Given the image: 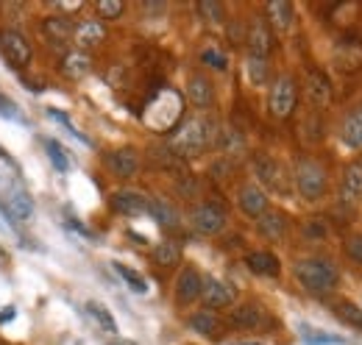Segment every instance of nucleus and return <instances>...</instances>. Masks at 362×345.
<instances>
[{
  "instance_id": "28",
  "label": "nucleus",
  "mask_w": 362,
  "mask_h": 345,
  "mask_svg": "<svg viewBox=\"0 0 362 345\" xmlns=\"http://www.w3.org/2000/svg\"><path fill=\"white\" fill-rule=\"evenodd\" d=\"M257 228L268 240H281L284 231H287V217L281 215V212H276V209H268L265 215L257 220Z\"/></svg>"
},
{
  "instance_id": "24",
  "label": "nucleus",
  "mask_w": 362,
  "mask_h": 345,
  "mask_svg": "<svg viewBox=\"0 0 362 345\" xmlns=\"http://www.w3.org/2000/svg\"><path fill=\"white\" fill-rule=\"evenodd\" d=\"M189 329L195 334H201V337H212L215 340L221 334V320H218V315L212 309H201V312L189 315Z\"/></svg>"
},
{
  "instance_id": "42",
  "label": "nucleus",
  "mask_w": 362,
  "mask_h": 345,
  "mask_svg": "<svg viewBox=\"0 0 362 345\" xmlns=\"http://www.w3.org/2000/svg\"><path fill=\"white\" fill-rule=\"evenodd\" d=\"M346 254L354 259V262H362V234H351L346 240Z\"/></svg>"
},
{
  "instance_id": "14",
  "label": "nucleus",
  "mask_w": 362,
  "mask_h": 345,
  "mask_svg": "<svg viewBox=\"0 0 362 345\" xmlns=\"http://www.w3.org/2000/svg\"><path fill=\"white\" fill-rule=\"evenodd\" d=\"M103 162H106L109 172L117 175V178H132L139 170V153H136V148H129V145L109 151Z\"/></svg>"
},
{
  "instance_id": "11",
  "label": "nucleus",
  "mask_w": 362,
  "mask_h": 345,
  "mask_svg": "<svg viewBox=\"0 0 362 345\" xmlns=\"http://www.w3.org/2000/svg\"><path fill=\"white\" fill-rule=\"evenodd\" d=\"M148 204H151V198H145V195L136 192V189H117V192H112V198H109L112 212L123 217L145 215V212H148Z\"/></svg>"
},
{
  "instance_id": "32",
  "label": "nucleus",
  "mask_w": 362,
  "mask_h": 345,
  "mask_svg": "<svg viewBox=\"0 0 362 345\" xmlns=\"http://www.w3.org/2000/svg\"><path fill=\"white\" fill-rule=\"evenodd\" d=\"M245 73H248V81L254 86H262L268 81V59H257V56H248L245 59Z\"/></svg>"
},
{
  "instance_id": "18",
  "label": "nucleus",
  "mask_w": 362,
  "mask_h": 345,
  "mask_svg": "<svg viewBox=\"0 0 362 345\" xmlns=\"http://www.w3.org/2000/svg\"><path fill=\"white\" fill-rule=\"evenodd\" d=\"M187 100L195 109H209L215 103V86L206 76H192L187 81Z\"/></svg>"
},
{
  "instance_id": "5",
  "label": "nucleus",
  "mask_w": 362,
  "mask_h": 345,
  "mask_svg": "<svg viewBox=\"0 0 362 345\" xmlns=\"http://www.w3.org/2000/svg\"><path fill=\"white\" fill-rule=\"evenodd\" d=\"M293 184L304 201H317L326 192V170L315 159H298L296 172H293Z\"/></svg>"
},
{
  "instance_id": "26",
  "label": "nucleus",
  "mask_w": 362,
  "mask_h": 345,
  "mask_svg": "<svg viewBox=\"0 0 362 345\" xmlns=\"http://www.w3.org/2000/svg\"><path fill=\"white\" fill-rule=\"evenodd\" d=\"M334 64L349 73V70H357L362 64V45L360 42H340L334 50Z\"/></svg>"
},
{
  "instance_id": "34",
  "label": "nucleus",
  "mask_w": 362,
  "mask_h": 345,
  "mask_svg": "<svg viewBox=\"0 0 362 345\" xmlns=\"http://www.w3.org/2000/svg\"><path fill=\"white\" fill-rule=\"evenodd\" d=\"M73 23L67 20V17H47L45 20V34L47 37H53V40H67V37H73Z\"/></svg>"
},
{
  "instance_id": "19",
  "label": "nucleus",
  "mask_w": 362,
  "mask_h": 345,
  "mask_svg": "<svg viewBox=\"0 0 362 345\" xmlns=\"http://www.w3.org/2000/svg\"><path fill=\"white\" fill-rule=\"evenodd\" d=\"M265 14H268V25L276 28L279 34H287L293 28V20H296V11H293V3L290 0H271L265 6Z\"/></svg>"
},
{
  "instance_id": "46",
  "label": "nucleus",
  "mask_w": 362,
  "mask_h": 345,
  "mask_svg": "<svg viewBox=\"0 0 362 345\" xmlns=\"http://www.w3.org/2000/svg\"><path fill=\"white\" fill-rule=\"evenodd\" d=\"M3 262H6V254H3V251H0V264H3Z\"/></svg>"
},
{
  "instance_id": "40",
  "label": "nucleus",
  "mask_w": 362,
  "mask_h": 345,
  "mask_svg": "<svg viewBox=\"0 0 362 345\" xmlns=\"http://www.w3.org/2000/svg\"><path fill=\"white\" fill-rule=\"evenodd\" d=\"M0 117H6V120H17V123H23V112H20V106L6 95V92H0Z\"/></svg>"
},
{
  "instance_id": "45",
  "label": "nucleus",
  "mask_w": 362,
  "mask_h": 345,
  "mask_svg": "<svg viewBox=\"0 0 362 345\" xmlns=\"http://www.w3.org/2000/svg\"><path fill=\"white\" fill-rule=\"evenodd\" d=\"M115 345H136V343H129V340H120V343H115Z\"/></svg>"
},
{
  "instance_id": "23",
  "label": "nucleus",
  "mask_w": 362,
  "mask_h": 345,
  "mask_svg": "<svg viewBox=\"0 0 362 345\" xmlns=\"http://www.w3.org/2000/svg\"><path fill=\"white\" fill-rule=\"evenodd\" d=\"M90 70H92V59L84 50H70V53H64V59H62V73H64L70 81H81L84 76H90Z\"/></svg>"
},
{
  "instance_id": "43",
  "label": "nucleus",
  "mask_w": 362,
  "mask_h": 345,
  "mask_svg": "<svg viewBox=\"0 0 362 345\" xmlns=\"http://www.w3.org/2000/svg\"><path fill=\"white\" fill-rule=\"evenodd\" d=\"M329 228H326V223L323 220H310L307 226H304V234H310V237H323Z\"/></svg>"
},
{
  "instance_id": "35",
  "label": "nucleus",
  "mask_w": 362,
  "mask_h": 345,
  "mask_svg": "<svg viewBox=\"0 0 362 345\" xmlns=\"http://www.w3.org/2000/svg\"><path fill=\"white\" fill-rule=\"evenodd\" d=\"M45 148H47V156H50V165L56 170L67 172L70 170V153L56 142V139H45Z\"/></svg>"
},
{
  "instance_id": "8",
  "label": "nucleus",
  "mask_w": 362,
  "mask_h": 345,
  "mask_svg": "<svg viewBox=\"0 0 362 345\" xmlns=\"http://www.w3.org/2000/svg\"><path fill=\"white\" fill-rule=\"evenodd\" d=\"M226 223H228L226 212H223L218 204H201V206H195L192 215H189V226H192L198 234H206V237L221 234V231L226 228Z\"/></svg>"
},
{
  "instance_id": "36",
  "label": "nucleus",
  "mask_w": 362,
  "mask_h": 345,
  "mask_svg": "<svg viewBox=\"0 0 362 345\" xmlns=\"http://www.w3.org/2000/svg\"><path fill=\"white\" fill-rule=\"evenodd\" d=\"M304 343L307 345H343L346 337H337V334H326V332H317V329H310L304 326Z\"/></svg>"
},
{
  "instance_id": "7",
  "label": "nucleus",
  "mask_w": 362,
  "mask_h": 345,
  "mask_svg": "<svg viewBox=\"0 0 362 345\" xmlns=\"http://www.w3.org/2000/svg\"><path fill=\"white\" fill-rule=\"evenodd\" d=\"M0 53H3V59H6L8 64H14V67H25V64H31V59H34V50H31L28 40H25L20 31H11V28H3V31H0Z\"/></svg>"
},
{
  "instance_id": "33",
  "label": "nucleus",
  "mask_w": 362,
  "mask_h": 345,
  "mask_svg": "<svg viewBox=\"0 0 362 345\" xmlns=\"http://www.w3.org/2000/svg\"><path fill=\"white\" fill-rule=\"evenodd\" d=\"M201 62H204L206 67L218 70V73H226V70H228L226 50H221L218 45H209V47H204V50H201Z\"/></svg>"
},
{
  "instance_id": "9",
  "label": "nucleus",
  "mask_w": 362,
  "mask_h": 345,
  "mask_svg": "<svg viewBox=\"0 0 362 345\" xmlns=\"http://www.w3.org/2000/svg\"><path fill=\"white\" fill-rule=\"evenodd\" d=\"M254 175L259 178L262 187H268L273 192H287V172L268 153H259L254 159Z\"/></svg>"
},
{
  "instance_id": "29",
  "label": "nucleus",
  "mask_w": 362,
  "mask_h": 345,
  "mask_svg": "<svg viewBox=\"0 0 362 345\" xmlns=\"http://www.w3.org/2000/svg\"><path fill=\"white\" fill-rule=\"evenodd\" d=\"M148 215L153 217L162 228H176V226H179V212L173 209V204H168V201H162V198H153V201L148 204Z\"/></svg>"
},
{
  "instance_id": "6",
  "label": "nucleus",
  "mask_w": 362,
  "mask_h": 345,
  "mask_svg": "<svg viewBox=\"0 0 362 345\" xmlns=\"http://www.w3.org/2000/svg\"><path fill=\"white\" fill-rule=\"evenodd\" d=\"M298 103V86L290 76H279L271 86V95H268V112H271L276 120H287L293 115Z\"/></svg>"
},
{
  "instance_id": "17",
  "label": "nucleus",
  "mask_w": 362,
  "mask_h": 345,
  "mask_svg": "<svg viewBox=\"0 0 362 345\" xmlns=\"http://www.w3.org/2000/svg\"><path fill=\"white\" fill-rule=\"evenodd\" d=\"M245 267L262 279H279V273H281V262L271 251H251L245 257Z\"/></svg>"
},
{
  "instance_id": "20",
  "label": "nucleus",
  "mask_w": 362,
  "mask_h": 345,
  "mask_svg": "<svg viewBox=\"0 0 362 345\" xmlns=\"http://www.w3.org/2000/svg\"><path fill=\"white\" fill-rule=\"evenodd\" d=\"M307 95H310V100L315 106H329L332 103V81H329V76L323 70L313 67L307 73Z\"/></svg>"
},
{
  "instance_id": "44",
  "label": "nucleus",
  "mask_w": 362,
  "mask_h": 345,
  "mask_svg": "<svg viewBox=\"0 0 362 345\" xmlns=\"http://www.w3.org/2000/svg\"><path fill=\"white\" fill-rule=\"evenodd\" d=\"M234 345H262V343H254V340H243V343H234Z\"/></svg>"
},
{
  "instance_id": "12",
  "label": "nucleus",
  "mask_w": 362,
  "mask_h": 345,
  "mask_svg": "<svg viewBox=\"0 0 362 345\" xmlns=\"http://www.w3.org/2000/svg\"><path fill=\"white\" fill-rule=\"evenodd\" d=\"M201 301H204V309H226L234 303V287L226 284L223 279L206 276L204 290H201Z\"/></svg>"
},
{
  "instance_id": "21",
  "label": "nucleus",
  "mask_w": 362,
  "mask_h": 345,
  "mask_svg": "<svg viewBox=\"0 0 362 345\" xmlns=\"http://www.w3.org/2000/svg\"><path fill=\"white\" fill-rule=\"evenodd\" d=\"M103 37H106V25H103L100 20H81V23L73 28V40L78 45V50L100 45Z\"/></svg>"
},
{
  "instance_id": "1",
  "label": "nucleus",
  "mask_w": 362,
  "mask_h": 345,
  "mask_svg": "<svg viewBox=\"0 0 362 345\" xmlns=\"http://www.w3.org/2000/svg\"><path fill=\"white\" fill-rule=\"evenodd\" d=\"M0 206L17 223H25L34 215V198L23 184V172L3 148H0Z\"/></svg>"
},
{
  "instance_id": "25",
  "label": "nucleus",
  "mask_w": 362,
  "mask_h": 345,
  "mask_svg": "<svg viewBox=\"0 0 362 345\" xmlns=\"http://www.w3.org/2000/svg\"><path fill=\"white\" fill-rule=\"evenodd\" d=\"M340 139L351 151H360L362 148V109H354L351 115H346L343 129H340Z\"/></svg>"
},
{
  "instance_id": "3",
  "label": "nucleus",
  "mask_w": 362,
  "mask_h": 345,
  "mask_svg": "<svg viewBox=\"0 0 362 345\" xmlns=\"http://www.w3.org/2000/svg\"><path fill=\"white\" fill-rule=\"evenodd\" d=\"M181 115H184V100L176 89L170 86H162L145 106L142 112V123L153 134H168L173 131V126L181 123Z\"/></svg>"
},
{
  "instance_id": "39",
  "label": "nucleus",
  "mask_w": 362,
  "mask_h": 345,
  "mask_svg": "<svg viewBox=\"0 0 362 345\" xmlns=\"http://www.w3.org/2000/svg\"><path fill=\"white\" fill-rule=\"evenodd\" d=\"M95 11L100 20H117L123 14V3L120 0H98L95 3Z\"/></svg>"
},
{
  "instance_id": "16",
  "label": "nucleus",
  "mask_w": 362,
  "mask_h": 345,
  "mask_svg": "<svg viewBox=\"0 0 362 345\" xmlns=\"http://www.w3.org/2000/svg\"><path fill=\"white\" fill-rule=\"evenodd\" d=\"M340 201L354 206L362 201V165L351 162L346 170H343V181H340Z\"/></svg>"
},
{
  "instance_id": "13",
  "label": "nucleus",
  "mask_w": 362,
  "mask_h": 345,
  "mask_svg": "<svg viewBox=\"0 0 362 345\" xmlns=\"http://www.w3.org/2000/svg\"><path fill=\"white\" fill-rule=\"evenodd\" d=\"M201 290H204V276L198 273V267H195V264L181 267L179 279H176V301H179L181 306L195 303L201 298Z\"/></svg>"
},
{
  "instance_id": "41",
  "label": "nucleus",
  "mask_w": 362,
  "mask_h": 345,
  "mask_svg": "<svg viewBox=\"0 0 362 345\" xmlns=\"http://www.w3.org/2000/svg\"><path fill=\"white\" fill-rule=\"evenodd\" d=\"M47 115H50V117H53V120H59V123H62V126H64V129L70 131V134H73V136H78V139H81V142H90V139H87V136H84V134H81V131L76 129V126H73V123H70V117H67V115H64V112H59V109H47Z\"/></svg>"
},
{
  "instance_id": "38",
  "label": "nucleus",
  "mask_w": 362,
  "mask_h": 345,
  "mask_svg": "<svg viewBox=\"0 0 362 345\" xmlns=\"http://www.w3.org/2000/svg\"><path fill=\"white\" fill-rule=\"evenodd\" d=\"M198 14H201L206 23H212V25H221V23H223V6H221L218 0H201V3H198Z\"/></svg>"
},
{
  "instance_id": "4",
  "label": "nucleus",
  "mask_w": 362,
  "mask_h": 345,
  "mask_svg": "<svg viewBox=\"0 0 362 345\" xmlns=\"http://www.w3.org/2000/svg\"><path fill=\"white\" fill-rule=\"evenodd\" d=\"M293 276H296V281H298L310 296H329V293L337 287L340 270H337V264H334L332 259L307 257L296 262Z\"/></svg>"
},
{
  "instance_id": "37",
  "label": "nucleus",
  "mask_w": 362,
  "mask_h": 345,
  "mask_svg": "<svg viewBox=\"0 0 362 345\" xmlns=\"http://www.w3.org/2000/svg\"><path fill=\"white\" fill-rule=\"evenodd\" d=\"M334 309H337V317H340V320H346V323L354 326V329H362V306L343 301V303H337Z\"/></svg>"
},
{
  "instance_id": "10",
  "label": "nucleus",
  "mask_w": 362,
  "mask_h": 345,
  "mask_svg": "<svg viewBox=\"0 0 362 345\" xmlns=\"http://www.w3.org/2000/svg\"><path fill=\"white\" fill-rule=\"evenodd\" d=\"M237 206H240L243 215L259 220V217L268 212V195H265V189H262L259 184L248 181V184H243L240 192H237Z\"/></svg>"
},
{
  "instance_id": "15",
  "label": "nucleus",
  "mask_w": 362,
  "mask_h": 345,
  "mask_svg": "<svg viewBox=\"0 0 362 345\" xmlns=\"http://www.w3.org/2000/svg\"><path fill=\"white\" fill-rule=\"evenodd\" d=\"M245 45H248V56H257V59H268L273 47V34L268 20H254L248 25V37H245Z\"/></svg>"
},
{
  "instance_id": "27",
  "label": "nucleus",
  "mask_w": 362,
  "mask_h": 345,
  "mask_svg": "<svg viewBox=\"0 0 362 345\" xmlns=\"http://www.w3.org/2000/svg\"><path fill=\"white\" fill-rule=\"evenodd\" d=\"M87 315H90V320L106 334V337H115L117 334V323H115V315L103 306V303H98V301H87Z\"/></svg>"
},
{
  "instance_id": "30",
  "label": "nucleus",
  "mask_w": 362,
  "mask_h": 345,
  "mask_svg": "<svg viewBox=\"0 0 362 345\" xmlns=\"http://www.w3.org/2000/svg\"><path fill=\"white\" fill-rule=\"evenodd\" d=\"M153 262H156L159 267H176V264L181 262L179 242H173V240H162V242L153 248Z\"/></svg>"
},
{
  "instance_id": "2",
  "label": "nucleus",
  "mask_w": 362,
  "mask_h": 345,
  "mask_svg": "<svg viewBox=\"0 0 362 345\" xmlns=\"http://www.w3.org/2000/svg\"><path fill=\"white\" fill-rule=\"evenodd\" d=\"M212 142H218V126L209 117H189L184 120L170 136V151L181 159H195L201 156Z\"/></svg>"
},
{
  "instance_id": "31",
  "label": "nucleus",
  "mask_w": 362,
  "mask_h": 345,
  "mask_svg": "<svg viewBox=\"0 0 362 345\" xmlns=\"http://www.w3.org/2000/svg\"><path fill=\"white\" fill-rule=\"evenodd\" d=\"M112 267H115V273L129 284V290H134L136 296H145V293H148V281H145V276L136 273L134 267H129V264H123V262H112Z\"/></svg>"
},
{
  "instance_id": "22",
  "label": "nucleus",
  "mask_w": 362,
  "mask_h": 345,
  "mask_svg": "<svg viewBox=\"0 0 362 345\" xmlns=\"http://www.w3.org/2000/svg\"><path fill=\"white\" fill-rule=\"evenodd\" d=\"M262 320H265V312H262L257 303H240V306L228 315V323H231L234 329H248V332L259 329Z\"/></svg>"
}]
</instances>
